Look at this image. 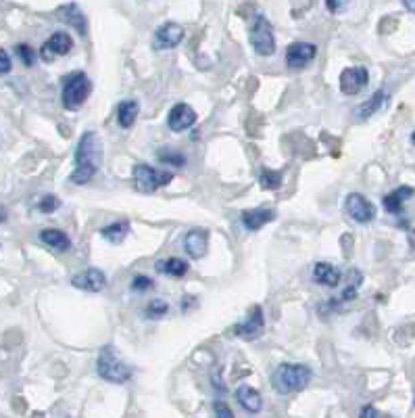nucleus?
<instances>
[{"label": "nucleus", "instance_id": "obj_1", "mask_svg": "<svg viewBox=\"0 0 415 418\" xmlns=\"http://www.w3.org/2000/svg\"><path fill=\"white\" fill-rule=\"evenodd\" d=\"M103 140L96 132L88 130L82 134L75 148V169L71 174L73 184H88L103 165Z\"/></svg>", "mask_w": 415, "mask_h": 418}, {"label": "nucleus", "instance_id": "obj_2", "mask_svg": "<svg viewBox=\"0 0 415 418\" xmlns=\"http://www.w3.org/2000/svg\"><path fill=\"white\" fill-rule=\"evenodd\" d=\"M311 377H313V372L309 366L284 362L274 370L270 383H272L274 391H277L279 396H294V393H300L307 389V385L311 383Z\"/></svg>", "mask_w": 415, "mask_h": 418}, {"label": "nucleus", "instance_id": "obj_3", "mask_svg": "<svg viewBox=\"0 0 415 418\" xmlns=\"http://www.w3.org/2000/svg\"><path fill=\"white\" fill-rule=\"evenodd\" d=\"M96 370H99L101 379L115 383V385H124L132 379V368L122 360V356L117 354V349L113 345H107L101 349Z\"/></svg>", "mask_w": 415, "mask_h": 418}, {"label": "nucleus", "instance_id": "obj_4", "mask_svg": "<svg viewBox=\"0 0 415 418\" xmlns=\"http://www.w3.org/2000/svg\"><path fill=\"white\" fill-rule=\"evenodd\" d=\"M92 92V82L84 71H75L63 80V95L61 103L67 111H78L90 97Z\"/></svg>", "mask_w": 415, "mask_h": 418}, {"label": "nucleus", "instance_id": "obj_5", "mask_svg": "<svg viewBox=\"0 0 415 418\" xmlns=\"http://www.w3.org/2000/svg\"><path fill=\"white\" fill-rule=\"evenodd\" d=\"M249 42L261 57H272L276 53V36L268 17L257 15L249 25Z\"/></svg>", "mask_w": 415, "mask_h": 418}, {"label": "nucleus", "instance_id": "obj_6", "mask_svg": "<svg viewBox=\"0 0 415 418\" xmlns=\"http://www.w3.org/2000/svg\"><path fill=\"white\" fill-rule=\"evenodd\" d=\"M173 180V174L171 172H159L154 169L152 165L148 163H138L134 165V184L138 188L140 193H154L163 186H167L169 182Z\"/></svg>", "mask_w": 415, "mask_h": 418}, {"label": "nucleus", "instance_id": "obj_7", "mask_svg": "<svg viewBox=\"0 0 415 418\" xmlns=\"http://www.w3.org/2000/svg\"><path fill=\"white\" fill-rule=\"evenodd\" d=\"M263 330H265V316H263L261 305L251 307L247 318L232 326L234 337H238L242 341H255V339H259L263 335Z\"/></svg>", "mask_w": 415, "mask_h": 418}, {"label": "nucleus", "instance_id": "obj_8", "mask_svg": "<svg viewBox=\"0 0 415 418\" xmlns=\"http://www.w3.org/2000/svg\"><path fill=\"white\" fill-rule=\"evenodd\" d=\"M344 211L357 224H370L376 218V205L361 193H351L344 199Z\"/></svg>", "mask_w": 415, "mask_h": 418}, {"label": "nucleus", "instance_id": "obj_9", "mask_svg": "<svg viewBox=\"0 0 415 418\" xmlns=\"http://www.w3.org/2000/svg\"><path fill=\"white\" fill-rule=\"evenodd\" d=\"M317 57V46L311 42H292L286 48V65L288 69H305Z\"/></svg>", "mask_w": 415, "mask_h": 418}, {"label": "nucleus", "instance_id": "obj_10", "mask_svg": "<svg viewBox=\"0 0 415 418\" xmlns=\"http://www.w3.org/2000/svg\"><path fill=\"white\" fill-rule=\"evenodd\" d=\"M73 48V38L67 32H54L40 48V57L46 63H52L57 57H65L69 55Z\"/></svg>", "mask_w": 415, "mask_h": 418}, {"label": "nucleus", "instance_id": "obj_11", "mask_svg": "<svg viewBox=\"0 0 415 418\" xmlns=\"http://www.w3.org/2000/svg\"><path fill=\"white\" fill-rule=\"evenodd\" d=\"M182 40H184V27L173 21H167L161 27H156V32L152 36V48L154 50H171Z\"/></svg>", "mask_w": 415, "mask_h": 418}, {"label": "nucleus", "instance_id": "obj_12", "mask_svg": "<svg viewBox=\"0 0 415 418\" xmlns=\"http://www.w3.org/2000/svg\"><path fill=\"white\" fill-rule=\"evenodd\" d=\"M370 82V74L365 67L357 65V67H347L342 74H340V90L349 97H355L359 95Z\"/></svg>", "mask_w": 415, "mask_h": 418}, {"label": "nucleus", "instance_id": "obj_13", "mask_svg": "<svg viewBox=\"0 0 415 418\" xmlns=\"http://www.w3.org/2000/svg\"><path fill=\"white\" fill-rule=\"evenodd\" d=\"M196 124V111L188 103H177L167 116V126L171 132H184Z\"/></svg>", "mask_w": 415, "mask_h": 418}, {"label": "nucleus", "instance_id": "obj_14", "mask_svg": "<svg viewBox=\"0 0 415 418\" xmlns=\"http://www.w3.org/2000/svg\"><path fill=\"white\" fill-rule=\"evenodd\" d=\"M71 286H75L80 291H88V293H101L107 286V277L99 268H86L84 272H80L71 279Z\"/></svg>", "mask_w": 415, "mask_h": 418}, {"label": "nucleus", "instance_id": "obj_15", "mask_svg": "<svg viewBox=\"0 0 415 418\" xmlns=\"http://www.w3.org/2000/svg\"><path fill=\"white\" fill-rule=\"evenodd\" d=\"M184 251L194 260L205 258L209 251V232L205 228H192L184 239Z\"/></svg>", "mask_w": 415, "mask_h": 418}, {"label": "nucleus", "instance_id": "obj_16", "mask_svg": "<svg viewBox=\"0 0 415 418\" xmlns=\"http://www.w3.org/2000/svg\"><path fill=\"white\" fill-rule=\"evenodd\" d=\"M57 15L61 17V21H65L67 25H71L73 29H78V34L82 38H86V34H88V21H86V15L82 13V8L75 2L63 4L57 11Z\"/></svg>", "mask_w": 415, "mask_h": 418}, {"label": "nucleus", "instance_id": "obj_17", "mask_svg": "<svg viewBox=\"0 0 415 418\" xmlns=\"http://www.w3.org/2000/svg\"><path fill=\"white\" fill-rule=\"evenodd\" d=\"M276 214L272 209H247L240 214V222L247 230L251 232H257L261 230L263 226H268L270 222H274Z\"/></svg>", "mask_w": 415, "mask_h": 418}, {"label": "nucleus", "instance_id": "obj_18", "mask_svg": "<svg viewBox=\"0 0 415 418\" xmlns=\"http://www.w3.org/2000/svg\"><path fill=\"white\" fill-rule=\"evenodd\" d=\"M38 239H40L42 245H46L48 249H52V251H57V253H65V251L71 249L69 237H67L63 230H57V228H46V230H42V232L38 235Z\"/></svg>", "mask_w": 415, "mask_h": 418}, {"label": "nucleus", "instance_id": "obj_19", "mask_svg": "<svg viewBox=\"0 0 415 418\" xmlns=\"http://www.w3.org/2000/svg\"><path fill=\"white\" fill-rule=\"evenodd\" d=\"M342 279L340 270L334 266V264H328V262H317L313 266V280L321 286H328V288H334L338 286V282Z\"/></svg>", "mask_w": 415, "mask_h": 418}, {"label": "nucleus", "instance_id": "obj_20", "mask_svg": "<svg viewBox=\"0 0 415 418\" xmlns=\"http://www.w3.org/2000/svg\"><path fill=\"white\" fill-rule=\"evenodd\" d=\"M234 398H236V402H238L245 410H249V412H253V414L259 412L261 406H263L261 393H259L255 387H251V385H240V387L236 389Z\"/></svg>", "mask_w": 415, "mask_h": 418}, {"label": "nucleus", "instance_id": "obj_21", "mask_svg": "<svg viewBox=\"0 0 415 418\" xmlns=\"http://www.w3.org/2000/svg\"><path fill=\"white\" fill-rule=\"evenodd\" d=\"M154 270L159 274H165V277H171V279H182V277L188 274L190 264L182 258H167V260H159L154 264Z\"/></svg>", "mask_w": 415, "mask_h": 418}, {"label": "nucleus", "instance_id": "obj_22", "mask_svg": "<svg viewBox=\"0 0 415 418\" xmlns=\"http://www.w3.org/2000/svg\"><path fill=\"white\" fill-rule=\"evenodd\" d=\"M415 195V190L412 186H407V184H403V186H399V188H395L393 193H388L386 197H384V209L388 211V214H399L401 209H403V205H405V201H409L412 197Z\"/></svg>", "mask_w": 415, "mask_h": 418}, {"label": "nucleus", "instance_id": "obj_23", "mask_svg": "<svg viewBox=\"0 0 415 418\" xmlns=\"http://www.w3.org/2000/svg\"><path fill=\"white\" fill-rule=\"evenodd\" d=\"M138 113H140L138 101H134V99H130V101H122V103H119V107H117V122H119V126H122L124 130L132 128V126H134V122L138 120Z\"/></svg>", "mask_w": 415, "mask_h": 418}, {"label": "nucleus", "instance_id": "obj_24", "mask_svg": "<svg viewBox=\"0 0 415 418\" xmlns=\"http://www.w3.org/2000/svg\"><path fill=\"white\" fill-rule=\"evenodd\" d=\"M386 99H388V95L384 92V90H378V92H374L357 111H355V116L359 118V120H367V118H372V116H376L382 107H384V103H386Z\"/></svg>", "mask_w": 415, "mask_h": 418}, {"label": "nucleus", "instance_id": "obj_25", "mask_svg": "<svg viewBox=\"0 0 415 418\" xmlns=\"http://www.w3.org/2000/svg\"><path fill=\"white\" fill-rule=\"evenodd\" d=\"M128 232H130V220H117V222L101 228V237L109 243H115V245L122 243L128 237Z\"/></svg>", "mask_w": 415, "mask_h": 418}, {"label": "nucleus", "instance_id": "obj_26", "mask_svg": "<svg viewBox=\"0 0 415 418\" xmlns=\"http://www.w3.org/2000/svg\"><path fill=\"white\" fill-rule=\"evenodd\" d=\"M156 159H159V163L161 165H169V167H184L186 163H188V159L182 155V153H177V151H173V148H161L159 153H156Z\"/></svg>", "mask_w": 415, "mask_h": 418}, {"label": "nucleus", "instance_id": "obj_27", "mask_svg": "<svg viewBox=\"0 0 415 418\" xmlns=\"http://www.w3.org/2000/svg\"><path fill=\"white\" fill-rule=\"evenodd\" d=\"M257 178H259L261 188H265V190H276V188H279V184H282V172L270 169V167H259Z\"/></svg>", "mask_w": 415, "mask_h": 418}, {"label": "nucleus", "instance_id": "obj_28", "mask_svg": "<svg viewBox=\"0 0 415 418\" xmlns=\"http://www.w3.org/2000/svg\"><path fill=\"white\" fill-rule=\"evenodd\" d=\"M347 277H349V282H347V288H344V293H342V301L355 299V297H357V291H359V286H361V282H363V274H361L357 268H351Z\"/></svg>", "mask_w": 415, "mask_h": 418}, {"label": "nucleus", "instance_id": "obj_29", "mask_svg": "<svg viewBox=\"0 0 415 418\" xmlns=\"http://www.w3.org/2000/svg\"><path fill=\"white\" fill-rule=\"evenodd\" d=\"M167 312H169V303L163 301V299H152V301H148V305L144 307V316H146L148 320H159V318H163Z\"/></svg>", "mask_w": 415, "mask_h": 418}, {"label": "nucleus", "instance_id": "obj_30", "mask_svg": "<svg viewBox=\"0 0 415 418\" xmlns=\"http://www.w3.org/2000/svg\"><path fill=\"white\" fill-rule=\"evenodd\" d=\"M15 50H17V55H19V59L25 67H31L36 63V50L29 44H19Z\"/></svg>", "mask_w": 415, "mask_h": 418}, {"label": "nucleus", "instance_id": "obj_31", "mask_svg": "<svg viewBox=\"0 0 415 418\" xmlns=\"http://www.w3.org/2000/svg\"><path fill=\"white\" fill-rule=\"evenodd\" d=\"M59 207H61V201H59L54 195H44V197L40 199V203H38V209H40L42 214H54Z\"/></svg>", "mask_w": 415, "mask_h": 418}, {"label": "nucleus", "instance_id": "obj_32", "mask_svg": "<svg viewBox=\"0 0 415 418\" xmlns=\"http://www.w3.org/2000/svg\"><path fill=\"white\" fill-rule=\"evenodd\" d=\"M132 291L134 293H144V291H150L152 286H154V282L152 279H148V277H144V274H136L134 279H132Z\"/></svg>", "mask_w": 415, "mask_h": 418}, {"label": "nucleus", "instance_id": "obj_33", "mask_svg": "<svg viewBox=\"0 0 415 418\" xmlns=\"http://www.w3.org/2000/svg\"><path fill=\"white\" fill-rule=\"evenodd\" d=\"M10 69H13V63H10V57H8V53L0 48V76H6V74H10Z\"/></svg>", "mask_w": 415, "mask_h": 418}, {"label": "nucleus", "instance_id": "obj_34", "mask_svg": "<svg viewBox=\"0 0 415 418\" xmlns=\"http://www.w3.org/2000/svg\"><path fill=\"white\" fill-rule=\"evenodd\" d=\"M213 410H215V414H217L219 418H228L234 414V412L230 410V406H228V404H224L221 400H217V402L213 404Z\"/></svg>", "mask_w": 415, "mask_h": 418}, {"label": "nucleus", "instance_id": "obj_35", "mask_svg": "<svg viewBox=\"0 0 415 418\" xmlns=\"http://www.w3.org/2000/svg\"><path fill=\"white\" fill-rule=\"evenodd\" d=\"M347 4H349V0H326V8L330 13H340L347 8Z\"/></svg>", "mask_w": 415, "mask_h": 418}, {"label": "nucleus", "instance_id": "obj_36", "mask_svg": "<svg viewBox=\"0 0 415 418\" xmlns=\"http://www.w3.org/2000/svg\"><path fill=\"white\" fill-rule=\"evenodd\" d=\"M361 417H380V412H378L376 408H372V406H365V408L361 410Z\"/></svg>", "mask_w": 415, "mask_h": 418}, {"label": "nucleus", "instance_id": "obj_37", "mask_svg": "<svg viewBox=\"0 0 415 418\" xmlns=\"http://www.w3.org/2000/svg\"><path fill=\"white\" fill-rule=\"evenodd\" d=\"M403 2V6L409 11V13H415V0H401Z\"/></svg>", "mask_w": 415, "mask_h": 418}, {"label": "nucleus", "instance_id": "obj_38", "mask_svg": "<svg viewBox=\"0 0 415 418\" xmlns=\"http://www.w3.org/2000/svg\"><path fill=\"white\" fill-rule=\"evenodd\" d=\"M192 301H196V299H194V297H184V305H182V309H184V312H188V307L192 305Z\"/></svg>", "mask_w": 415, "mask_h": 418}, {"label": "nucleus", "instance_id": "obj_39", "mask_svg": "<svg viewBox=\"0 0 415 418\" xmlns=\"http://www.w3.org/2000/svg\"><path fill=\"white\" fill-rule=\"evenodd\" d=\"M2 222H6V211H4V207H0V224Z\"/></svg>", "mask_w": 415, "mask_h": 418}, {"label": "nucleus", "instance_id": "obj_40", "mask_svg": "<svg viewBox=\"0 0 415 418\" xmlns=\"http://www.w3.org/2000/svg\"><path fill=\"white\" fill-rule=\"evenodd\" d=\"M412 142H414V144H415V132H414V134H412Z\"/></svg>", "mask_w": 415, "mask_h": 418}]
</instances>
